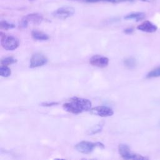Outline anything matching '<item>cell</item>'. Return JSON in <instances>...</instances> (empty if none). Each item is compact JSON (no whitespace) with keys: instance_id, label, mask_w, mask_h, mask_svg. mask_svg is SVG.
Segmentation results:
<instances>
[{"instance_id":"1","label":"cell","mask_w":160,"mask_h":160,"mask_svg":"<svg viewBox=\"0 0 160 160\" xmlns=\"http://www.w3.org/2000/svg\"><path fill=\"white\" fill-rule=\"evenodd\" d=\"M92 103L90 100L82 98L74 97L71 98L68 102L62 105L63 109L72 114H77L85 111H90Z\"/></svg>"},{"instance_id":"2","label":"cell","mask_w":160,"mask_h":160,"mask_svg":"<svg viewBox=\"0 0 160 160\" xmlns=\"http://www.w3.org/2000/svg\"><path fill=\"white\" fill-rule=\"evenodd\" d=\"M1 44L2 48L6 50L13 51L18 48L19 41L14 36L1 32Z\"/></svg>"},{"instance_id":"3","label":"cell","mask_w":160,"mask_h":160,"mask_svg":"<svg viewBox=\"0 0 160 160\" xmlns=\"http://www.w3.org/2000/svg\"><path fill=\"white\" fill-rule=\"evenodd\" d=\"M119 153L121 156L125 159H136V160H145L148 158L142 156L140 154L132 152L130 151L129 147L125 144H120L118 147Z\"/></svg>"},{"instance_id":"4","label":"cell","mask_w":160,"mask_h":160,"mask_svg":"<svg viewBox=\"0 0 160 160\" xmlns=\"http://www.w3.org/2000/svg\"><path fill=\"white\" fill-rule=\"evenodd\" d=\"M42 20L43 17L39 13H31L27 14L21 19L19 22V26L22 28H26L28 27L29 23L34 25H38L41 24Z\"/></svg>"},{"instance_id":"5","label":"cell","mask_w":160,"mask_h":160,"mask_svg":"<svg viewBox=\"0 0 160 160\" xmlns=\"http://www.w3.org/2000/svg\"><path fill=\"white\" fill-rule=\"evenodd\" d=\"M97 146L102 147V148H104V145L99 142H92L86 141H82L76 144V145L75 146V148L78 151L82 154H89L91 152L93 149Z\"/></svg>"},{"instance_id":"6","label":"cell","mask_w":160,"mask_h":160,"mask_svg":"<svg viewBox=\"0 0 160 160\" xmlns=\"http://www.w3.org/2000/svg\"><path fill=\"white\" fill-rule=\"evenodd\" d=\"M75 13V9L71 6H62L58 8L52 12V15L58 19H66L71 17Z\"/></svg>"},{"instance_id":"7","label":"cell","mask_w":160,"mask_h":160,"mask_svg":"<svg viewBox=\"0 0 160 160\" xmlns=\"http://www.w3.org/2000/svg\"><path fill=\"white\" fill-rule=\"evenodd\" d=\"M90 112L91 114L100 117H109L114 114V111L111 108L105 106L94 107L90 109Z\"/></svg>"},{"instance_id":"8","label":"cell","mask_w":160,"mask_h":160,"mask_svg":"<svg viewBox=\"0 0 160 160\" xmlns=\"http://www.w3.org/2000/svg\"><path fill=\"white\" fill-rule=\"evenodd\" d=\"M48 62V58L41 53H35L34 54L31 59L29 67L31 68H34L40 67L45 65Z\"/></svg>"},{"instance_id":"9","label":"cell","mask_w":160,"mask_h":160,"mask_svg":"<svg viewBox=\"0 0 160 160\" xmlns=\"http://www.w3.org/2000/svg\"><path fill=\"white\" fill-rule=\"evenodd\" d=\"M89 63L94 66L103 68L106 67L109 64V59L107 57L96 54L92 56L89 59Z\"/></svg>"},{"instance_id":"10","label":"cell","mask_w":160,"mask_h":160,"mask_svg":"<svg viewBox=\"0 0 160 160\" xmlns=\"http://www.w3.org/2000/svg\"><path fill=\"white\" fill-rule=\"evenodd\" d=\"M137 29L138 30H140L143 32H149V33H152L154 32L155 31H157L158 27L154 24L152 22H151L149 21H145L141 24H139L138 27Z\"/></svg>"},{"instance_id":"11","label":"cell","mask_w":160,"mask_h":160,"mask_svg":"<svg viewBox=\"0 0 160 160\" xmlns=\"http://www.w3.org/2000/svg\"><path fill=\"white\" fill-rule=\"evenodd\" d=\"M145 17H146V14L143 12H134L126 15L124 16V19L140 21L144 19Z\"/></svg>"},{"instance_id":"12","label":"cell","mask_w":160,"mask_h":160,"mask_svg":"<svg viewBox=\"0 0 160 160\" xmlns=\"http://www.w3.org/2000/svg\"><path fill=\"white\" fill-rule=\"evenodd\" d=\"M31 36L34 39L38 41H46L49 39L48 34L38 30H32L31 31Z\"/></svg>"},{"instance_id":"13","label":"cell","mask_w":160,"mask_h":160,"mask_svg":"<svg viewBox=\"0 0 160 160\" xmlns=\"http://www.w3.org/2000/svg\"><path fill=\"white\" fill-rule=\"evenodd\" d=\"M102 128H103V124H101V123L97 124L93 126L92 127H91L89 130H88L86 133L88 135L96 134L97 133L100 132L102 131Z\"/></svg>"},{"instance_id":"14","label":"cell","mask_w":160,"mask_h":160,"mask_svg":"<svg viewBox=\"0 0 160 160\" xmlns=\"http://www.w3.org/2000/svg\"><path fill=\"white\" fill-rule=\"evenodd\" d=\"M124 64L125 66H126L128 68L132 69V68H135V66H136V61L135 58L130 57V58H126V59H124Z\"/></svg>"},{"instance_id":"15","label":"cell","mask_w":160,"mask_h":160,"mask_svg":"<svg viewBox=\"0 0 160 160\" xmlns=\"http://www.w3.org/2000/svg\"><path fill=\"white\" fill-rule=\"evenodd\" d=\"M11 74V71L9 68L8 67V66L1 65L0 67V75L2 77L7 78Z\"/></svg>"},{"instance_id":"16","label":"cell","mask_w":160,"mask_h":160,"mask_svg":"<svg viewBox=\"0 0 160 160\" xmlns=\"http://www.w3.org/2000/svg\"><path fill=\"white\" fill-rule=\"evenodd\" d=\"M16 27L15 24L12 23H10L6 21H1L0 22V28L2 29L8 30L9 29H12Z\"/></svg>"},{"instance_id":"17","label":"cell","mask_w":160,"mask_h":160,"mask_svg":"<svg viewBox=\"0 0 160 160\" xmlns=\"http://www.w3.org/2000/svg\"><path fill=\"white\" fill-rule=\"evenodd\" d=\"M16 62H17V60L12 57H6V58H3L1 61V64L4 65V66H8V65L14 64Z\"/></svg>"},{"instance_id":"18","label":"cell","mask_w":160,"mask_h":160,"mask_svg":"<svg viewBox=\"0 0 160 160\" xmlns=\"http://www.w3.org/2000/svg\"><path fill=\"white\" fill-rule=\"evenodd\" d=\"M160 76V67H158L153 70L151 71L146 76L148 78H157Z\"/></svg>"},{"instance_id":"19","label":"cell","mask_w":160,"mask_h":160,"mask_svg":"<svg viewBox=\"0 0 160 160\" xmlns=\"http://www.w3.org/2000/svg\"><path fill=\"white\" fill-rule=\"evenodd\" d=\"M71 1H77L84 2L86 3H94L98 2H108L111 3H117V0H71Z\"/></svg>"},{"instance_id":"20","label":"cell","mask_w":160,"mask_h":160,"mask_svg":"<svg viewBox=\"0 0 160 160\" xmlns=\"http://www.w3.org/2000/svg\"><path fill=\"white\" fill-rule=\"evenodd\" d=\"M134 32V29L132 28H128L124 30V32L127 34H132Z\"/></svg>"},{"instance_id":"21","label":"cell","mask_w":160,"mask_h":160,"mask_svg":"<svg viewBox=\"0 0 160 160\" xmlns=\"http://www.w3.org/2000/svg\"><path fill=\"white\" fill-rule=\"evenodd\" d=\"M134 0H117V3L123 2H133Z\"/></svg>"},{"instance_id":"22","label":"cell","mask_w":160,"mask_h":160,"mask_svg":"<svg viewBox=\"0 0 160 160\" xmlns=\"http://www.w3.org/2000/svg\"><path fill=\"white\" fill-rule=\"evenodd\" d=\"M57 103L56 102H51V103H44V106H52V105H55Z\"/></svg>"},{"instance_id":"23","label":"cell","mask_w":160,"mask_h":160,"mask_svg":"<svg viewBox=\"0 0 160 160\" xmlns=\"http://www.w3.org/2000/svg\"><path fill=\"white\" fill-rule=\"evenodd\" d=\"M141 1H142V2H152V1H154L155 0H139Z\"/></svg>"},{"instance_id":"24","label":"cell","mask_w":160,"mask_h":160,"mask_svg":"<svg viewBox=\"0 0 160 160\" xmlns=\"http://www.w3.org/2000/svg\"><path fill=\"white\" fill-rule=\"evenodd\" d=\"M29 1H35V0H29Z\"/></svg>"}]
</instances>
